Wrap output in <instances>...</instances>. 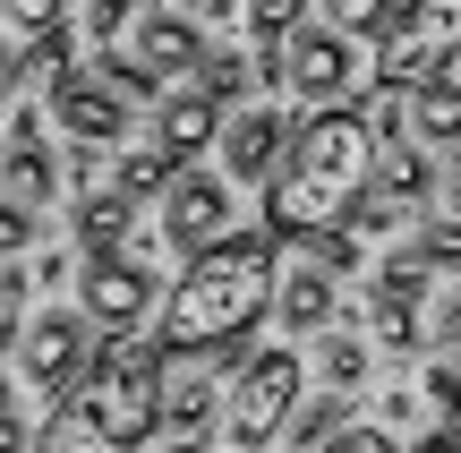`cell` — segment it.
I'll list each match as a JSON object with an SVG mask.
<instances>
[{
    "mask_svg": "<svg viewBox=\"0 0 461 453\" xmlns=\"http://www.w3.org/2000/svg\"><path fill=\"white\" fill-rule=\"evenodd\" d=\"M248 86H257V60H240V51H197V95L240 103Z\"/></svg>",
    "mask_w": 461,
    "mask_h": 453,
    "instance_id": "23",
    "label": "cell"
},
{
    "mask_svg": "<svg viewBox=\"0 0 461 453\" xmlns=\"http://www.w3.org/2000/svg\"><path fill=\"white\" fill-rule=\"evenodd\" d=\"M9 77H17V51H9V43H0V95H9Z\"/></svg>",
    "mask_w": 461,
    "mask_h": 453,
    "instance_id": "38",
    "label": "cell"
},
{
    "mask_svg": "<svg viewBox=\"0 0 461 453\" xmlns=\"http://www.w3.org/2000/svg\"><path fill=\"white\" fill-rule=\"evenodd\" d=\"M265 317H282L299 342H308V334H325V325L342 317V291H333L325 266H291V274L274 266V300H265Z\"/></svg>",
    "mask_w": 461,
    "mask_h": 453,
    "instance_id": "13",
    "label": "cell"
},
{
    "mask_svg": "<svg viewBox=\"0 0 461 453\" xmlns=\"http://www.w3.org/2000/svg\"><path fill=\"white\" fill-rule=\"evenodd\" d=\"M222 231H230V180L222 171L171 163V180H163V240L171 249H205V240H222Z\"/></svg>",
    "mask_w": 461,
    "mask_h": 453,
    "instance_id": "9",
    "label": "cell"
},
{
    "mask_svg": "<svg viewBox=\"0 0 461 453\" xmlns=\"http://www.w3.org/2000/svg\"><path fill=\"white\" fill-rule=\"evenodd\" d=\"M214 120H222V103L197 95V86H180V95H154V146H163L171 163H188V154L214 146Z\"/></svg>",
    "mask_w": 461,
    "mask_h": 453,
    "instance_id": "15",
    "label": "cell"
},
{
    "mask_svg": "<svg viewBox=\"0 0 461 453\" xmlns=\"http://www.w3.org/2000/svg\"><path fill=\"white\" fill-rule=\"evenodd\" d=\"M316 376H325L333 394L367 385V342H359V334H325V342H316Z\"/></svg>",
    "mask_w": 461,
    "mask_h": 453,
    "instance_id": "22",
    "label": "cell"
},
{
    "mask_svg": "<svg viewBox=\"0 0 461 453\" xmlns=\"http://www.w3.org/2000/svg\"><path fill=\"white\" fill-rule=\"evenodd\" d=\"M26 445H34V428H26V385L0 376V453H26Z\"/></svg>",
    "mask_w": 461,
    "mask_h": 453,
    "instance_id": "29",
    "label": "cell"
},
{
    "mask_svg": "<svg viewBox=\"0 0 461 453\" xmlns=\"http://www.w3.org/2000/svg\"><path fill=\"white\" fill-rule=\"evenodd\" d=\"M453 43H461V0H393V17L376 34V77L419 86L453 60Z\"/></svg>",
    "mask_w": 461,
    "mask_h": 453,
    "instance_id": "4",
    "label": "cell"
},
{
    "mask_svg": "<svg viewBox=\"0 0 461 453\" xmlns=\"http://www.w3.org/2000/svg\"><path fill=\"white\" fill-rule=\"evenodd\" d=\"M68 26V9L60 0H0V43H43V34H60Z\"/></svg>",
    "mask_w": 461,
    "mask_h": 453,
    "instance_id": "20",
    "label": "cell"
},
{
    "mask_svg": "<svg viewBox=\"0 0 461 453\" xmlns=\"http://www.w3.org/2000/svg\"><path fill=\"white\" fill-rule=\"evenodd\" d=\"M137 231V197H120V188H86L77 197V249L86 257H120Z\"/></svg>",
    "mask_w": 461,
    "mask_h": 453,
    "instance_id": "18",
    "label": "cell"
},
{
    "mask_svg": "<svg viewBox=\"0 0 461 453\" xmlns=\"http://www.w3.org/2000/svg\"><path fill=\"white\" fill-rule=\"evenodd\" d=\"M453 68H461V43H453Z\"/></svg>",
    "mask_w": 461,
    "mask_h": 453,
    "instance_id": "41",
    "label": "cell"
},
{
    "mask_svg": "<svg viewBox=\"0 0 461 453\" xmlns=\"http://www.w3.org/2000/svg\"><path fill=\"white\" fill-rule=\"evenodd\" d=\"M95 171H103V154H95V146L68 154V188H95Z\"/></svg>",
    "mask_w": 461,
    "mask_h": 453,
    "instance_id": "36",
    "label": "cell"
},
{
    "mask_svg": "<svg viewBox=\"0 0 461 453\" xmlns=\"http://www.w3.org/2000/svg\"><path fill=\"white\" fill-rule=\"evenodd\" d=\"M384 17H393V0H325V26L350 34V43H376Z\"/></svg>",
    "mask_w": 461,
    "mask_h": 453,
    "instance_id": "26",
    "label": "cell"
},
{
    "mask_svg": "<svg viewBox=\"0 0 461 453\" xmlns=\"http://www.w3.org/2000/svg\"><path fill=\"white\" fill-rule=\"evenodd\" d=\"M163 180H171V154H163V146L120 154V171H112V188H120V197H163Z\"/></svg>",
    "mask_w": 461,
    "mask_h": 453,
    "instance_id": "25",
    "label": "cell"
},
{
    "mask_svg": "<svg viewBox=\"0 0 461 453\" xmlns=\"http://www.w3.org/2000/svg\"><path fill=\"white\" fill-rule=\"evenodd\" d=\"M350 34H333V26H308L299 17L282 43H265V60H257V77H274V86H291L299 103H342V86H350Z\"/></svg>",
    "mask_w": 461,
    "mask_h": 453,
    "instance_id": "6",
    "label": "cell"
},
{
    "mask_svg": "<svg viewBox=\"0 0 461 453\" xmlns=\"http://www.w3.org/2000/svg\"><path fill=\"white\" fill-rule=\"evenodd\" d=\"M0 197H17V205H51L60 197V163H51L43 129H9L0 137Z\"/></svg>",
    "mask_w": 461,
    "mask_h": 453,
    "instance_id": "16",
    "label": "cell"
},
{
    "mask_svg": "<svg viewBox=\"0 0 461 453\" xmlns=\"http://www.w3.org/2000/svg\"><path fill=\"white\" fill-rule=\"evenodd\" d=\"M299 403V351H257L240 376H230L222 394V428H230V453H257L282 437V420H291Z\"/></svg>",
    "mask_w": 461,
    "mask_h": 453,
    "instance_id": "5",
    "label": "cell"
},
{
    "mask_svg": "<svg viewBox=\"0 0 461 453\" xmlns=\"http://www.w3.org/2000/svg\"><path fill=\"white\" fill-rule=\"evenodd\" d=\"M129 17H137V0H86V34H95V43L129 34Z\"/></svg>",
    "mask_w": 461,
    "mask_h": 453,
    "instance_id": "33",
    "label": "cell"
},
{
    "mask_svg": "<svg viewBox=\"0 0 461 453\" xmlns=\"http://www.w3.org/2000/svg\"><path fill=\"white\" fill-rule=\"evenodd\" d=\"M367 334H376V351H419V308L367 291Z\"/></svg>",
    "mask_w": 461,
    "mask_h": 453,
    "instance_id": "21",
    "label": "cell"
},
{
    "mask_svg": "<svg viewBox=\"0 0 461 453\" xmlns=\"http://www.w3.org/2000/svg\"><path fill=\"white\" fill-rule=\"evenodd\" d=\"M282 428H291V445H299V453H308V445H325L333 428H342V394H316L308 411L291 403V420H282Z\"/></svg>",
    "mask_w": 461,
    "mask_h": 453,
    "instance_id": "27",
    "label": "cell"
},
{
    "mask_svg": "<svg viewBox=\"0 0 461 453\" xmlns=\"http://www.w3.org/2000/svg\"><path fill=\"white\" fill-rule=\"evenodd\" d=\"M402 103H411V86H376V95L359 103V120H367V137H376V146L402 129Z\"/></svg>",
    "mask_w": 461,
    "mask_h": 453,
    "instance_id": "30",
    "label": "cell"
},
{
    "mask_svg": "<svg viewBox=\"0 0 461 453\" xmlns=\"http://www.w3.org/2000/svg\"><path fill=\"white\" fill-rule=\"evenodd\" d=\"M419 394H428V403H445L453 420H461V351H453V359H436V368H428V385H419Z\"/></svg>",
    "mask_w": 461,
    "mask_h": 453,
    "instance_id": "34",
    "label": "cell"
},
{
    "mask_svg": "<svg viewBox=\"0 0 461 453\" xmlns=\"http://www.w3.org/2000/svg\"><path fill=\"white\" fill-rule=\"evenodd\" d=\"M9 342H17V317H9V308H0V359H9Z\"/></svg>",
    "mask_w": 461,
    "mask_h": 453,
    "instance_id": "39",
    "label": "cell"
},
{
    "mask_svg": "<svg viewBox=\"0 0 461 453\" xmlns=\"http://www.w3.org/2000/svg\"><path fill=\"white\" fill-rule=\"evenodd\" d=\"M402 120L419 129V146H428V154L461 146V77H445V68H436V77H419L411 103H402Z\"/></svg>",
    "mask_w": 461,
    "mask_h": 453,
    "instance_id": "17",
    "label": "cell"
},
{
    "mask_svg": "<svg viewBox=\"0 0 461 453\" xmlns=\"http://www.w3.org/2000/svg\"><path fill=\"white\" fill-rule=\"evenodd\" d=\"M180 17H188V26H230L240 0H180Z\"/></svg>",
    "mask_w": 461,
    "mask_h": 453,
    "instance_id": "35",
    "label": "cell"
},
{
    "mask_svg": "<svg viewBox=\"0 0 461 453\" xmlns=\"http://www.w3.org/2000/svg\"><path fill=\"white\" fill-rule=\"evenodd\" d=\"M402 453H461V437H428V445H402Z\"/></svg>",
    "mask_w": 461,
    "mask_h": 453,
    "instance_id": "37",
    "label": "cell"
},
{
    "mask_svg": "<svg viewBox=\"0 0 461 453\" xmlns=\"http://www.w3.org/2000/svg\"><path fill=\"white\" fill-rule=\"evenodd\" d=\"M163 453H197V445H188V437H171V445H163Z\"/></svg>",
    "mask_w": 461,
    "mask_h": 453,
    "instance_id": "40",
    "label": "cell"
},
{
    "mask_svg": "<svg viewBox=\"0 0 461 453\" xmlns=\"http://www.w3.org/2000/svg\"><path fill=\"white\" fill-rule=\"evenodd\" d=\"M419 342L461 351V283H428V300H419Z\"/></svg>",
    "mask_w": 461,
    "mask_h": 453,
    "instance_id": "24",
    "label": "cell"
},
{
    "mask_svg": "<svg viewBox=\"0 0 461 453\" xmlns=\"http://www.w3.org/2000/svg\"><path fill=\"white\" fill-rule=\"evenodd\" d=\"M222 359H230V351H163V394H154V420H171V437H188V445L205 437L214 394H222Z\"/></svg>",
    "mask_w": 461,
    "mask_h": 453,
    "instance_id": "10",
    "label": "cell"
},
{
    "mask_svg": "<svg viewBox=\"0 0 461 453\" xmlns=\"http://www.w3.org/2000/svg\"><path fill=\"white\" fill-rule=\"evenodd\" d=\"M86 334H95V325H86L77 308H43L34 325H17V342H9L17 385L26 394H68L77 368H86Z\"/></svg>",
    "mask_w": 461,
    "mask_h": 453,
    "instance_id": "7",
    "label": "cell"
},
{
    "mask_svg": "<svg viewBox=\"0 0 461 453\" xmlns=\"http://www.w3.org/2000/svg\"><path fill=\"white\" fill-rule=\"evenodd\" d=\"M146 308H154V274L137 266L129 249L120 257H86V274H77V317L86 325L129 334V325H146Z\"/></svg>",
    "mask_w": 461,
    "mask_h": 453,
    "instance_id": "8",
    "label": "cell"
},
{
    "mask_svg": "<svg viewBox=\"0 0 461 453\" xmlns=\"http://www.w3.org/2000/svg\"><path fill=\"white\" fill-rule=\"evenodd\" d=\"M316 453H402V445H393V428H333Z\"/></svg>",
    "mask_w": 461,
    "mask_h": 453,
    "instance_id": "32",
    "label": "cell"
},
{
    "mask_svg": "<svg viewBox=\"0 0 461 453\" xmlns=\"http://www.w3.org/2000/svg\"><path fill=\"white\" fill-rule=\"evenodd\" d=\"M282 129H291V120H282V112H265V103H240L230 120H214L222 180H265V163L282 154Z\"/></svg>",
    "mask_w": 461,
    "mask_h": 453,
    "instance_id": "12",
    "label": "cell"
},
{
    "mask_svg": "<svg viewBox=\"0 0 461 453\" xmlns=\"http://www.w3.org/2000/svg\"><path fill=\"white\" fill-rule=\"evenodd\" d=\"M299 17H308V0H248V26H257V43H282Z\"/></svg>",
    "mask_w": 461,
    "mask_h": 453,
    "instance_id": "28",
    "label": "cell"
},
{
    "mask_svg": "<svg viewBox=\"0 0 461 453\" xmlns=\"http://www.w3.org/2000/svg\"><path fill=\"white\" fill-rule=\"evenodd\" d=\"M367 163H376L367 120L342 112V103H316L308 120L282 129V154L265 163V231L274 240H308V231H325V222H342L350 197L367 188Z\"/></svg>",
    "mask_w": 461,
    "mask_h": 453,
    "instance_id": "1",
    "label": "cell"
},
{
    "mask_svg": "<svg viewBox=\"0 0 461 453\" xmlns=\"http://www.w3.org/2000/svg\"><path fill=\"white\" fill-rule=\"evenodd\" d=\"M197 51H205V26H188L180 9H137V17H129V60H146L154 77L197 68Z\"/></svg>",
    "mask_w": 461,
    "mask_h": 453,
    "instance_id": "14",
    "label": "cell"
},
{
    "mask_svg": "<svg viewBox=\"0 0 461 453\" xmlns=\"http://www.w3.org/2000/svg\"><path fill=\"white\" fill-rule=\"evenodd\" d=\"M26 249H34V205L0 197V257H26Z\"/></svg>",
    "mask_w": 461,
    "mask_h": 453,
    "instance_id": "31",
    "label": "cell"
},
{
    "mask_svg": "<svg viewBox=\"0 0 461 453\" xmlns=\"http://www.w3.org/2000/svg\"><path fill=\"white\" fill-rule=\"evenodd\" d=\"M51 120H60L77 146H112V137L129 129V103H120L95 68H60V77H51Z\"/></svg>",
    "mask_w": 461,
    "mask_h": 453,
    "instance_id": "11",
    "label": "cell"
},
{
    "mask_svg": "<svg viewBox=\"0 0 461 453\" xmlns=\"http://www.w3.org/2000/svg\"><path fill=\"white\" fill-rule=\"evenodd\" d=\"M154 394H163V342H129V334H112L103 351H86V368H77V394L68 403L86 411V420L103 428L120 453L129 445H146L154 428Z\"/></svg>",
    "mask_w": 461,
    "mask_h": 453,
    "instance_id": "3",
    "label": "cell"
},
{
    "mask_svg": "<svg viewBox=\"0 0 461 453\" xmlns=\"http://www.w3.org/2000/svg\"><path fill=\"white\" fill-rule=\"evenodd\" d=\"M274 300V231H222L188 249V274L171 283V308L154 325L163 351H240Z\"/></svg>",
    "mask_w": 461,
    "mask_h": 453,
    "instance_id": "2",
    "label": "cell"
},
{
    "mask_svg": "<svg viewBox=\"0 0 461 453\" xmlns=\"http://www.w3.org/2000/svg\"><path fill=\"white\" fill-rule=\"evenodd\" d=\"M26 453H120L112 437H103V428L95 420H86V411L77 403H60V411H51V428H43V437H34Z\"/></svg>",
    "mask_w": 461,
    "mask_h": 453,
    "instance_id": "19",
    "label": "cell"
}]
</instances>
